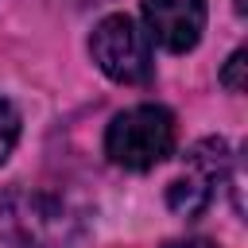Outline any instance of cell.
<instances>
[{"label": "cell", "mask_w": 248, "mask_h": 248, "mask_svg": "<svg viewBox=\"0 0 248 248\" xmlns=\"http://www.w3.org/2000/svg\"><path fill=\"white\" fill-rule=\"evenodd\" d=\"M78 221L46 190L8 186L0 194V248H70Z\"/></svg>", "instance_id": "obj_1"}, {"label": "cell", "mask_w": 248, "mask_h": 248, "mask_svg": "<svg viewBox=\"0 0 248 248\" xmlns=\"http://www.w3.org/2000/svg\"><path fill=\"white\" fill-rule=\"evenodd\" d=\"M174 151V116L163 105H136L112 116L105 155L124 170H151Z\"/></svg>", "instance_id": "obj_2"}, {"label": "cell", "mask_w": 248, "mask_h": 248, "mask_svg": "<svg viewBox=\"0 0 248 248\" xmlns=\"http://www.w3.org/2000/svg\"><path fill=\"white\" fill-rule=\"evenodd\" d=\"M167 248H217V244H209V240H174Z\"/></svg>", "instance_id": "obj_8"}, {"label": "cell", "mask_w": 248, "mask_h": 248, "mask_svg": "<svg viewBox=\"0 0 248 248\" xmlns=\"http://www.w3.org/2000/svg\"><path fill=\"white\" fill-rule=\"evenodd\" d=\"M19 143V112L12 101L0 97V163L12 155V147Z\"/></svg>", "instance_id": "obj_6"}, {"label": "cell", "mask_w": 248, "mask_h": 248, "mask_svg": "<svg viewBox=\"0 0 248 248\" xmlns=\"http://www.w3.org/2000/svg\"><path fill=\"white\" fill-rule=\"evenodd\" d=\"M147 35L167 50H194L205 27V0H143Z\"/></svg>", "instance_id": "obj_5"}, {"label": "cell", "mask_w": 248, "mask_h": 248, "mask_svg": "<svg viewBox=\"0 0 248 248\" xmlns=\"http://www.w3.org/2000/svg\"><path fill=\"white\" fill-rule=\"evenodd\" d=\"M89 54L101 66L105 78L120 81V85H143L155 74V58H151V35L124 12L105 16L93 35H89Z\"/></svg>", "instance_id": "obj_3"}, {"label": "cell", "mask_w": 248, "mask_h": 248, "mask_svg": "<svg viewBox=\"0 0 248 248\" xmlns=\"http://www.w3.org/2000/svg\"><path fill=\"white\" fill-rule=\"evenodd\" d=\"M225 178H229V143L221 136H209L186 151L182 170L167 186V205L178 217H198L213 205Z\"/></svg>", "instance_id": "obj_4"}, {"label": "cell", "mask_w": 248, "mask_h": 248, "mask_svg": "<svg viewBox=\"0 0 248 248\" xmlns=\"http://www.w3.org/2000/svg\"><path fill=\"white\" fill-rule=\"evenodd\" d=\"M236 12H244V0H236Z\"/></svg>", "instance_id": "obj_9"}, {"label": "cell", "mask_w": 248, "mask_h": 248, "mask_svg": "<svg viewBox=\"0 0 248 248\" xmlns=\"http://www.w3.org/2000/svg\"><path fill=\"white\" fill-rule=\"evenodd\" d=\"M244 58H248L244 50H232V58H229L225 70H221V85H225L229 93H244V66H248Z\"/></svg>", "instance_id": "obj_7"}]
</instances>
